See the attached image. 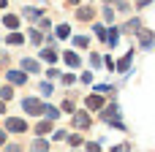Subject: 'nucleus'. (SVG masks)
I'll return each instance as SVG.
<instances>
[{
    "mask_svg": "<svg viewBox=\"0 0 155 152\" xmlns=\"http://www.w3.org/2000/svg\"><path fill=\"white\" fill-rule=\"evenodd\" d=\"M104 16H106V19H109V22H112V19H114V14H112V5H106V11H104Z\"/></svg>",
    "mask_w": 155,
    "mask_h": 152,
    "instance_id": "29",
    "label": "nucleus"
},
{
    "mask_svg": "<svg viewBox=\"0 0 155 152\" xmlns=\"http://www.w3.org/2000/svg\"><path fill=\"white\" fill-rule=\"evenodd\" d=\"M54 35H57V38H68V35H71V27H68V24H60V27L54 30Z\"/></svg>",
    "mask_w": 155,
    "mask_h": 152,
    "instance_id": "16",
    "label": "nucleus"
},
{
    "mask_svg": "<svg viewBox=\"0 0 155 152\" xmlns=\"http://www.w3.org/2000/svg\"><path fill=\"white\" fill-rule=\"evenodd\" d=\"M74 44H76V46H87V38H84V35H76Z\"/></svg>",
    "mask_w": 155,
    "mask_h": 152,
    "instance_id": "25",
    "label": "nucleus"
},
{
    "mask_svg": "<svg viewBox=\"0 0 155 152\" xmlns=\"http://www.w3.org/2000/svg\"><path fill=\"white\" fill-rule=\"evenodd\" d=\"M3 24H5L8 30H16V27H19V16H14V14H8V16L3 19Z\"/></svg>",
    "mask_w": 155,
    "mask_h": 152,
    "instance_id": "8",
    "label": "nucleus"
},
{
    "mask_svg": "<svg viewBox=\"0 0 155 152\" xmlns=\"http://www.w3.org/2000/svg\"><path fill=\"white\" fill-rule=\"evenodd\" d=\"M3 5H5V0H0V8H3Z\"/></svg>",
    "mask_w": 155,
    "mask_h": 152,
    "instance_id": "34",
    "label": "nucleus"
},
{
    "mask_svg": "<svg viewBox=\"0 0 155 152\" xmlns=\"http://www.w3.org/2000/svg\"><path fill=\"white\" fill-rule=\"evenodd\" d=\"M63 60L68 63V68H79V63H82V57H79L76 52H71V49H68V52L63 54Z\"/></svg>",
    "mask_w": 155,
    "mask_h": 152,
    "instance_id": "5",
    "label": "nucleus"
},
{
    "mask_svg": "<svg viewBox=\"0 0 155 152\" xmlns=\"http://www.w3.org/2000/svg\"><path fill=\"white\" fill-rule=\"evenodd\" d=\"M5 131H11V133H25V131H27V122H22L19 117H8V120H5Z\"/></svg>",
    "mask_w": 155,
    "mask_h": 152,
    "instance_id": "2",
    "label": "nucleus"
},
{
    "mask_svg": "<svg viewBox=\"0 0 155 152\" xmlns=\"http://www.w3.org/2000/svg\"><path fill=\"white\" fill-rule=\"evenodd\" d=\"M104 41H106V44H112V46H114V44H117V41H120V30H117V27H112V30H109V33H106V38H104Z\"/></svg>",
    "mask_w": 155,
    "mask_h": 152,
    "instance_id": "9",
    "label": "nucleus"
},
{
    "mask_svg": "<svg viewBox=\"0 0 155 152\" xmlns=\"http://www.w3.org/2000/svg\"><path fill=\"white\" fill-rule=\"evenodd\" d=\"M25 16H27V19H38L41 11H38V8H25Z\"/></svg>",
    "mask_w": 155,
    "mask_h": 152,
    "instance_id": "19",
    "label": "nucleus"
},
{
    "mask_svg": "<svg viewBox=\"0 0 155 152\" xmlns=\"http://www.w3.org/2000/svg\"><path fill=\"white\" fill-rule=\"evenodd\" d=\"M63 112H71V114H74V112H76V103H74L71 98H68V101H63Z\"/></svg>",
    "mask_w": 155,
    "mask_h": 152,
    "instance_id": "20",
    "label": "nucleus"
},
{
    "mask_svg": "<svg viewBox=\"0 0 155 152\" xmlns=\"http://www.w3.org/2000/svg\"><path fill=\"white\" fill-rule=\"evenodd\" d=\"M8 82L11 84H25L27 82V73L25 71H8Z\"/></svg>",
    "mask_w": 155,
    "mask_h": 152,
    "instance_id": "6",
    "label": "nucleus"
},
{
    "mask_svg": "<svg viewBox=\"0 0 155 152\" xmlns=\"http://www.w3.org/2000/svg\"><path fill=\"white\" fill-rule=\"evenodd\" d=\"M0 112H5V103H3V101H0Z\"/></svg>",
    "mask_w": 155,
    "mask_h": 152,
    "instance_id": "32",
    "label": "nucleus"
},
{
    "mask_svg": "<svg viewBox=\"0 0 155 152\" xmlns=\"http://www.w3.org/2000/svg\"><path fill=\"white\" fill-rule=\"evenodd\" d=\"M49 131H52V120H46V122H38V125H35V133H38V136H44V133H49Z\"/></svg>",
    "mask_w": 155,
    "mask_h": 152,
    "instance_id": "14",
    "label": "nucleus"
},
{
    "mask_svg": "<svg viewBox=\"0 0 155 152\" xmlns=\"http://www.w3.org/2000/svg\"><path fill=\"white\" fill-rule=\"evenodd\" d=\"M63 82H65V84H74V82H76V76H74V73H65V76H63Z\"/></svg>",
    "mask_w": 155,
    "mask_h": 152,
    "instance_id": "28",
    "label": "nucleus"
},
{
    "mask_svg": "<svg viewBox=\"0 0 155 152\" xmlns=\"http://www.w3.org/2000/svg\"><path fill=\"white\" fill-rule=\"evenodd\" d=\"M68 3H71V5H76V3H79V0H68Z\"/></svg>",
    "mask_w": 155,
    "mask_h": 152,
    "instance_id": "33",
    "label": "nucleus"
},
{
    "mask_svg": "<svg viewBox=\"0 0 155 152\" xmlns=\"http://www.w3.org/2000/svg\"><path fill=\"white\" fill-rule=\"evenodd\" d=\"M131 57H134V52H128V54H125V57L117 63V68H120V71H128V65H131Z\"/></svg>",
    "mask_w": 155,
    "mask_h": 152,
    "instance_id": "17",
    "label": "nucleus"
},
{
    "mask_svg": "<svg viewBox=\"0 0 155 152\" xmlns=\"http://www.w3.org/2000/svg\"><path fill=\"white\" fill-rule=\"evenodd\" d=\"M46 150H49V141H44V139L33 141V152H46Z\"/></svg>",
    "mask_w": 155,
    "mask_h": 152,
    "instance_id": "15",
    "label": "nucleus"
},
{
    "mask_svg": "<svg viewBox=\"0 0 155 152\" xmlns=\"http://www.w3.org/2000/svg\"><path fill=\"white\" fill-rule=\"evenodd\" d=\"M5 144V131H0V147Z\"/></svg>",
    "mask_w": 155,
    "mask_h": 152,
    "instance_id": "31",
    "label": "nucleus"
},
{
    "mask_svg": "<svg viewBox=\"0 0 155 152\" xmlns=\"http://www.w3.org/2000/svg\"><path fill=\"white\" fill-rule=\"evenodd\" d=\"M79 144H82V136L74 133V136H71V147H79Z\"/></svg>",
    "mask_w": 155,
    "mask_h": 152,
    "instance_id": "26",
    "label": "nucleus"
},
{
    "mask_svg": "<svg viewBox=\"0 0 155 152\" xmlns=\"http://www.w3.org/2000/svg\"><path fill=\"white\" fill-rule=\"evenodd\" d=\"M11 95H14V90H11L8 84H5V87L0 90V101H11Z\"/></svg>",
    "mask_w": 155,
    "mask_h": 152,
    "instance_id": "18",
    "label": "nucleus"
},
{
    "mask_svg": "<svg viewBox=\"0 0 155 152\" xmlns=\"http://www.w3.org/2000/svg\"><path fill=\"white\" fill-rule=\"evenodd\" d=\"M22 109H25L27 114H44V101H38V98H25V101H22Z\"/></svg>",
    "mask_w": 155,
    "mask_h": 152,
    "instance_id": "1",
    "label": "nucleus"
},
{
    "mask_svg": "<svg viewBox=\"0 0 155 152\" xmlns=\"http://www.w3.org/2000/svg\"><path fill=\"white\" fill-rule=\"evenodd\" d=\"M30 41H33V44H41V41H44V35H41L38 30H30Z\"/></svg>",
    "mask_w": 155,
    "mask_h": 152,
    "instance_id": "21",
    "label": "nucleus"
},
{
    "mask_svg": "<svg viewBox=\"0 0 155 152\" xmlns=\"http://www.w3.org/2000/svg\"><path fill=\"white\" fill-rule=\"evenodd\" d=\"M74 125H76L79 131L90 128V114H87V112H76V114H74Z\"/></svg>",
    "mask_w": 155,
    "mask_h": 152,
    "instance_id": "3",
    "label": "nucleus"
},
{
    "mask_svg": "<svg viewBox=\"0 0 155 152\" xmlns=\"http://www.w3.org/2000/svg\"><path fill=\"white\" fill-rule=\"evenodd\" d=\"M87 152H98V144H87Z\"/></svg>",
    "mask_w": 155,
    "mask_h": 152,
    "instance_id": "30",
    "label": "nucleus"
},
{
    "mask_svg": "<svg viewBox=\"0 0 155 152\" xmlns=\"http://www.w3.org/2000/svg\"><path fill=\"white\" fill-rule=\"evenodd\" d=\"M41 57H44V60H46L49 65H52V63H57V52H54L52 46H46V49H41Z\"/></svg>",
    "mask_w": 155,
    "mask_h": 152,
    "instance_id": "7",
    "label": "nucleus"
},
{
    "mask_svg": "<svg viewBox=\"0 0 155 152\" xmlns=\"http://www.w3.org/2000/svg\"><path fill=\"white\" fill-rule=\"evenodd\" d=\"M76 16H79L82 22H90V19H93V8H87V5H84V8H79V11H76Z\"/></svg>",
    "mask_w": 155,
    "mask_h": 152,
    "instance_id": "13",
    "label": "nucleus"
},
{
    "mask_svg": "<svg viewBox=\"0 0 155 152\" xmlns=\"http://www.w3.org/2000/svg\"><path fill=\"white\" fill-rule=\"evenodd\" d=\"M95 35H98V38H106V30H104L101 24H95Z\"/></svg>",
    "mask_w": 155,
    "mask_h": 152,
    "instance_id": "27",
    "label": "nucleus"
},
{
    "mask_svg": "<svg viewBox=\"0 0 155 152\" xmlns=\"http://www.w3.org/2000/svg\"><path fill=\"white\" fill-rule=\"evenodd\" d=\"M5 41H8V44H14V46H19V44H25V35H22V33H16V30H14V33H11V35H5Z\"/></svg>",
    "mask_w": 155,
    "mask_h": 152,
    "instance_id": "10",
    "label": "nucleus"
},
{
    "mask_svg": "<svg viewBox=\"0 0 155 152\" xmlns=\"http://www.w3.org/2000/svg\"><path fill=\"white\" fill-rule=\"evenodd\" d=\"M142 44H144V46H150V44H153V33H147V30H144V33H142Z\"/></svg>",
    "mask_w": 155,
    "mask_h": 152,
    "instance_id": "22",
    "label": "nucleus"
},
{
    "mask_svg": "<svg viewBox=\"0 0 155 152\" xmlns=\"http://www.w3.org/2000/svg\"><path fill=\"white\" fill-rule=\"evenodd\" d=\"M22 68H25V73H35V71H38V63L25 57V60H22Z\"/></svg>",
    "mask_w": 155,
    "mask_h": 152,
    "instance_id": "11",
    "label": "nucleus"
},
{
    "mask_svg": "<svg viewBox=\"0 0 155 152\" xmlns=\"http://www.w3.org/2000/svg\"><path fill=\"white\" fill-rule=\"evenodd\" d=\"M44 114H46V120H52V122H54V120L60 117V109H54V106H46V103H44Z\"/></svg>",
    "mask_w": 155,
    "mask_h": 152,
    "instance_id": "12",
    "label": "nucleus"
},
{
    "mask_svg": "<svg viewBox=\"0 0 155 152\" xmlns=\"http://www.w3.org/2000/svg\"><path fill=\"white\" fill-rule=\"evenodd\" d=\"M84 103H87V109H90V112H98V109L104 106V98L93 92V95H87V98H84Z\"/></svg>",
    "mask_w": 155,
    "mask_h": 152,
    "instance_id": "4",
    "label": "nucleus"
},
{
    "mask_svg": "<svg viewBox=\"0 0 155 152\" xmlns=\"http://www.w3.org/2000/svg\"><path fill=\"white\" fill-rule=\"evenodd\" d=\"M101 63H104L101 54H93V57H90V65H93V68H101Z\"/></svg>",
    "mask_w": 155,
    "mask_h": 152,
    "instance_id": "23",
    "label": "nucleus"
},
{
    "mask_svg": "<svg viewBox=\"0 0 155 152\" xmlns=\"http://www.w3.org/2000/svg\"><path fill=\"white\" fill-rule=\"evenodd\" d=\"M109 3H123V0H109Z\"/></svg>",
    "mask_w": 155,
    "mask_h": 152,
    "instance_id": "35",
    "label": "nucleus"
},
{
    "mask_svg": "<svg viewBox=\"0 0 155 152\" xmlns=\"http://www.w3.org/2000/svg\"><path fill=\"white\" fill-rule=\"evenodd\" d=\"M5 152H22V147H19V144H8V141H5Z\"/></svg>",
    "mask_w": 155,
    "mask_h": 152,
    "instance_id": "24",
    "label": "nucleus"
}]
</instances>
